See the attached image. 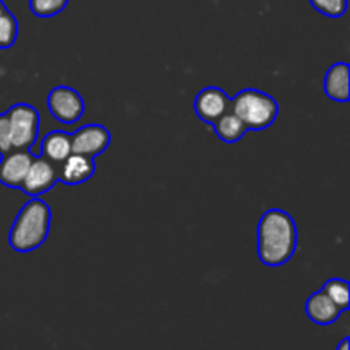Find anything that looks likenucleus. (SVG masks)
Returning <instances> with one entry per match:
<instances>
[{"label": "nucleus", "instance_id": "nucleus-7", "mask_svg": "<svg viewBox=\"0 0 350 350\" xmlns=\"http://www.w3.org/2000/svg\"><path fill=\"white\" fill-rule=\"evenodd\" d=\"M58 181L57 164L48 161L46 157L36 156L27 170L26 178L19 190L29 197H41L43 193L50 191Z\"/></svg>", "mask_w": 350, "mask_h": 350}, {"label": "nucleus", "instance_id": "nucleus-1", "mask_svg": "<svg viewBox=\"0 0 350 350\" xmlns=\"http://www.w3.org/2000/svg\"><path fill=\"white\" fill-rule=\"evenodd\" d=\"M256 239L258 258L263 265H286L297 248L296 221L282 208H269L260 217Z\"/></svg>", "mask_w": 350, "mask_h": 350}, {"label": "nucleus", "instance_id": "nucleus-9", "mask_svg": "<svg viewBox=\"0 0 350 350\" xmlns=\"http://www.w3.org/2000/svg\"><path fill=\"white\" fill-rule=\"evenodd\" d=\"M33 159L34 156L31 150L23 149H12L0 156V183L7 188L19 190Z\"/></svg>", "mask_w": 350, "mask_h": 350}, {"label": "nucleus", "instance_id": "nucleus-11", "mask_svg": "<svg viewBox=\"0 0 350 350\" xmlns=\"http://www.w3.org/2000/svg\"><path fill=\"white\" fill-rule=\"evenodd\" d=\"M304 311H306V317L310 318L313 323L320 325V327H328V325L335 323V321L340 318V314L344 313V311L325 294L323 289L317 291V293L311 294V296L308 297L306 304H304Z\"/></svg>", "mask_w": 350, "mask_h": 350}, {"label": "nucleus", "instance_id": "nucleus-17", "mask_svg": "<svg viewBox=\"0 0 350 350\" xmlns=\"http://www.w3.org/2000/svg\"><path fill=\"white\" fill-rule=\"evenodd\" d=\"M68 5V0H29V10L36 17H55L64 12Z\"/></svg>", "mask_w": 350, "mask_h": 350}, {"label": "nucleus", "instance_id": "nucleus-6", "mask_svg": "<svg viewBox=\"0 0 350 350\" xmlns=\"http://www.w3.org/2000/svg\"><path fill=\"white\" fill-rule=\"evenodd\" d=\"M109 144H111V132L99 123H89L70 133L72 154H81L92 159L105 152Z\"/></svg>", "mask_w": 350, "mask_h": 350}, {"label": "nucleus", "instance_id": "nucleus-18", "mask_svg": "<svg viewBox=\"0 0 350 350\" xmlns=\"http://www.w3.org/2000/svg\"><path fill=\"white\" fill-rule=\"evenodd\" d=\"M310 3L314 10H318L323 16L337 19L347 12L349 0H310Z\"/></svg>", "mask_w": 350, "mask_h": 350}, {"label": "nucleus", "instance_id": "nucleus-10", "mask_svg": "<svg viewBox=\"0 0 350 350\" xmlns=\"http://www.w3.org/2000/svg\"><path fill=\"white\" fill-rule=\"evenodd\" d=\"M96 174V163L92 157L70 154L58 167V181L67 187H77L85 183Z\"/></svg>", "mask_w": 350, "mask_h": 350}, {"label": "nucleus", "instance_id": "nucleus-14", "mask_svg": "<svg viewBox=\"0 0 350 350\" xmlns=\"http://www.w3.org/2000/svg\"><path fill=\"white\" fill-rule=\"evenodd\" d=\"M212 126H214L219 139L226 144L238 142V140H241L243 137L246 135V132H248L245 123H243L241 120H239V116L234 115L231 109L226 111Z\"/></svg>", "mask_w": 350, "mask_h": 350}, {"label": "nucleus", "instance_id": "nucleus-20", "mask_svg": "<svg viewBox=\"0 0 350 350\" xmlns=\"http://www.w3.org/2000/svg\"><path fill=\"white\" fill-rule=\"evenodd\" d=\"M349 345H350V338L345 337L344 340H342L340 344L337 345V349H335V350H349Z\"/></svg>", "mask_w": 350, "mask_h": 350}, {"label": "nucleus", "instance_id": "nucleus-16", "mask_svg": "<svg viewBox=\"0 0 350 350\" xmlns=\"http://www.w3.org/2000/svg\"><path fill=\"white\" fill-rule=\"evenodd\" d=\"M325 294L340 308L342 311H347L350 306V297H349V282L345 279H338V277H334V279L327 280V284L323 286Z\"/></svg>", "mask_w": 350, "mask_h": 350}, {"label": "nucleus", "instance_id": "nucleus-19", "mask_svg": "<svg viewBox=\"0 0 350 350\" xmlns=\"http://www.w3.org/2000/svg\"><path fill=\"white\" fill-rule=\"evenodd\" d=\"M12 150V142H10V129L7 113H0V156Z\"/></svg>", "mask_w": 350, "mask_h": 350}, {"label": "nucleus", "instance_id": "nucleus-2", "mask_svg": "<svg viewBox=\"0 0 350 350\" xmlns=\"http://www.w3.org/2000/svg\"><path fill=\"white\" fill-rule=\"evenodd\" d=\"M51 228V208L41 197H31L16 215L9 232V245L17 253L41 248Z\"/></svg>", "mask_w": 350, "mask_h": 350}, {"label": "nucleus", "instance_id": "nucleus-15", "mask_svg": "<svg viewBox=\"0 0 350 350\" xmlns=\"http://www.w3.org/2000/svg\"><path fill=\"white\" fill-rule=\"evenodd\" d=\"M19 34V23H17L16 16L5 9L0 12V50H9L14 46Z\"/></svg>", "mask_w": 350, "mask_h": 350}, {"label": "nucleus", "instance_id": "nucleus-5", "mask_svg": "<svg viewBox=\"0 0 350 350\" xmlns=\"http://www.w3.org/2000/svg\"><path fill=\"white\" fill-rule=\"evenodd\" d=\"M46 105L50 115L64 125H74L85 111L84 98L70 85H57L51 89L46 96Z\"/></svg>", "mask_w": 350, "mask_h": 350}, {"label": "nucleus", "instance_id": "nucleus-13", "mask_svg": "<svg viewBox=\"0 0 350 350\" xmlns=\"http://www.w3.org/2000/svg\"><path fill=\"white\" fill-rule=\"evenodd\" d=\"M41 156L55 164H60L72 154L70 147V132L65 130H53L46 133L40 144Z\"/></svg>", "mask_w": 350, "mask_h": 350}, {"label": "nucleus", "instance_id": "nucleus-8", "mask_svg": "<svg viewBox=\"0 0 350 350\" xmlns=\"http://www.w3.org/2000/svg\"><path fill=\"white\" fill-rule=\"evenodd\" d=\"M193 109L202 122L214 125L226 111L231 109V98L221 88L208 85L195 96Z\"/></svg>", "mask_w": 350, "mask_h": 350}, {"label": "nucleus", "instance_id": "nucleus-21", "mask_svg": "<svg viewBox=\"0 0 350 350\" xmlns=\"http://www.w3.org/2000/svg\"><path fill=\"white\" fill-rule=\"evenodd\" d=\"M5 9L7 7H5V3H3V0H0V12H3Z\"/></svg>", "mask_w": 350, "mask_h": 350}, {"label": "nucleus", "instance_id": "nucleus-12", "mask_svg": "<svg viewBox=\"0 0 350 350\" xmlns=\"http://www.w3.org/2000/svg\"><path fill=\"white\" fill-rule=\"evenodd\" d=\"M349 79L350 68L347 62H337V64L332 65L327 70L323 81V88L328 98L337 103H347L350 98Z\"/></svg>", "mask_w": 350, "mask_h": 350}, {"label": "nucleus", "instance_id": "nucleus-3", "mask_svg": "<svg viewBox=\"0 0 350 350\" xmlns=\"http://www.w3.org/2000/svg\"><path fill=\"white\" fill-rule=\"evenodd\" d=\"M231 111L239 116L248 130H263L279 116V103L269 92L248 88L231 99Z\"/></svg>", "mask_w": 350, "mask_h": 350}, {"label": "nucleus", "instance_id": "nucleus-4", "mask_svg": "<svg viewBox=\"0 0 350 350\" xmlns=\"http://www.w3.org/2000/svg\"><path fill=\"white\" fill-rule=\"evenodd\" d=\"M5 113L12 149L33 150L40 135V111L29 103H16Z\"/></svg>", "mask_w": 350, "mask_h": 350}]
</instances>
